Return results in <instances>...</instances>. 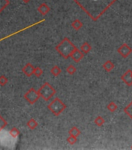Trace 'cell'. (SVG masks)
I'll list each match as a JSON object with an SVG mask.
<instances>
[{
    "mask_svg": "<svg viewBox=\"0 0 132 150\" xmlns=\"http://www.w3.org/2000/svg\"><path fill=\"white\" fill-rule=\"evenodd\" d=\"M91 45L89 44L88 42H85V43H83V45H82V46L80 48V50L83 53H88L91 51Z\"/></svg>",
    "mask_w": 132,
    "mask_h": 150,
    "instance_id": "cell-11",
    "label": "cell"
},
{
    "mask_svg": "<svg viewBox=\"0 0 132 150\" xmlns=\"http://www.w3.org/2000/svg\"><path fill=\"white\" fill-rule=\"evenodd\" d=\"M50 9H51L50 7L47 6L46 3H43V4H41V6H39V8H38L39 12L41 13V14H43V15L47 14V13L50 11Z\"/></svg>",
    "mask_w": 132,
    "mask_h": 150,
    "instance_id": "cell-9",
    "label": "cell"
},
{
    "mask_svg": "<svg viewBox=\"0 0 132 150\" xmlns=\"http://www.w3.org/2000/svg\"><path fill=\"white\" fill-rule=\"evenodd\" d=\"M72 27H73L75 30L79 31V30L83 26V24H82L81 21H79V19H76V20H74V21L72 22Z\"/></svg>",
    "mask_w": 132,
    "mask_h": 150,
    "instance_id": "cell-10",
    "label": "cell"
},
{
    "mask_svg": "<svg viewBox=\"0 0 132 150\" xmlns=\"http://www.w3.org/2000/svg\"><path fill=\"white\" fill-rule=\"evenodd\" d=\"M41 95L45 100H49L55 94L56 91L54 89L52 86H51L48 83H46L42 88H41Z\"/></svg>",
    "mask_w": 132,
    "mask_h": 150,
    "instance_id": "cell-4",
    "label": "cell"
},
{
    "mask_svg": "<svg viewBox=\"0 0 132 150\" xmlns=\"http://www.w3.org/2000/svg\"><path fill=\"white\" fill-rule=\"evenodd\" d=\"M121 79L123 82L126 84L127 85L131 86L132 85V71L131 70H128L126 71L123 76L121 77Z\"/></svg>",
    "mask_w": 132,
    "mask_h": 150,
    "instance_id": "cell-6",
    "label": "cell"
},
{
    "mask_svg": "<svg viewBox=\"0 0 132 150\" xmlns=\"http://www.w3.org/2000/svg\"><path fill=\"white\" fill-rule=\"evenodd\" d=\"M68 133H69V135L74 136V137H76V138H77V137L81 134L80 131H79V129L77 127H73L68 131Z\"/></svg>",
    "mask_w": 132,
    "mask_h": 150,
    "instance_id": "cell-12",
    "label": "cell"
},
{
    "mask_svg": "<svg viewBox=\"0 0 132 150\" xmlns=\"http://www.w3.org/2000/svg\"><path fill=\"white\" fill-rule=\"evenodd\" d=\"M107 109H108L110 112H114V111H116L117 109H118V106H117V104H116L114 102H110V103L108 104V106H107Z\"/></svg>",
    "mask_w": 132,
    "mask_h": 150,
    "instance_id": "cell-16",
    "label": "cell"
},
{
    "mask_svg": "<svg viewBox=\"0 0 132 150\" xmlns=\"http://www.w3.org/2000/svg\"><path fill=\"white\" fill-rule=\"evenodd\" d=\"M118 52L123 58H127L132 53V49L127 44H123L118 49Z\"/></svg>",
    "mask_w": 132,
    "mask_h": 150,
    "instance_id": "cell-5",
    "label": "cell"
},
{
    "mask_svg": "<svg viewBox=\"0 0 132 150\" xmlns=\"http://www.w3.org/2000/svg\"><path fill=\"white\" fill-rule=\"evenodd\" d=\"M131 149H132V146H131Z\"/></svg>",
    "mask_w": 132,
    "mask_h": 150,
    "instance_id": "cell-20",
    "label": "cell"
},
{
    "mask_svg": "<svg viewBox=\"0 0 132 150\" xmlns=\"http://www.w3.org/2000/svg\"><path fill=\"white\" fill-rule=\"evenodd\" d=\"M94 123L97 124L98 127H101V126H103V124H104V123H105V121H104V119H103L102 117L99 116V117H97L96 118V120L94 121Z\"/></svg>",
    "mask_w": 132,
    "mask_h": 150,
    "instance_id": "cell-15",
    "label": "cell"
},
{
    "mask_svg": "<svg viewBox=\"0 0 132 150\" xmlns=\"http://www.w3.org/2000/svg\"><path fill=\"white\" fill-rule=\"evenodd\" d=\"M77 139L76 137H74V136H69L68 138H67V141L69 143L70 145H74L76 142Z\"/></svg>",
    "mask_w": 132,
    "mask_h": 150,
    "instance_id": "cell-18",
    "label": "cell"
},
{
    "mask_svg": "<svg viewBox=\"0 0 132 150\" xmlns=\"http://www.w3.org/2000/svg\"><path fill=\"white\" fill-rule=\"evenodd\" d=\"M24 2H25V3H28V2H30V0H23Z\"/></svg>",
    "mask_w": 132,
    "mask_h": 150,
    "instance_id": "cell-19",
    "label": "cell"
},
{
    "mask_svg": "<svg viewBox=\"0 0 132 150\" xmlns=\"http://www.w3.org/2000/svg\"><path fill=\"white\" fill-rule=\"evenodd\" d=\"M67 72L71 75H73L76 72V68L73 65H69L67 67Z\"/></svg>",
    "mask_w": 132,
    "mask_h": 150,
    "instance_id": "cell-17",
    "label": "cell"
},
{
    "mask_svg": "<svg viewBox=\"0 0 132 150\" xmlns=\"http://www.w3.org/2000/svg\"><path fill=\"white\" fill-rule=\"evenodd\" d=\"M123 110H124V112L126 113L132 119V101L124 108Z\"/></svg>",
    "mask_w": 132,
    "mask_h": 150,
    "instance_id": "cell-13",
    "label": "cell"
},
{
    "mask_svg": "<svg viewBox=\"0 0 132 150\" xmlns=\"http://www.w3.org/2000/svg\"><path fill=\"white\" fill-rule=\"evenodd\" d=\"M48 107H49V109L55 116L60 115L66 109V106H65V103H63L62 100L59 99L58 98H55L52 103L48 106Z\"/></svg>",
    "mask_w": 132,
    "mask_h": 150,
    "instance_id": "cell-3",
    "label": "cell"
},
{
    "mask_svg": "<svg viewBox=\"0 0 132 150\" xmlns=\"http://www.w3.org/2000/svg\"><path fill=\"white\" fill-rule=\"evenodd\" d=\"M103 67L106 72H110V71L114 69V63L112 62V61H110V60H107L106 62H105L103 63Z\"/></svg>",
    "mask_w": 132,
    "mask_h": 150,
    "instance_id": "cell-8",
    "label": "cell"
},
{
    "mask_svg": "<svg viewBox=\"0 0 132 150\" xmlns=\"http://www.w3.org/2000/svg\"><path fill=\"white\" fill-rule=\"evenodd\" d=\"M55 49L60 53V55L63 56V58L68 59V57H71L72 53H73V51L76 49V47L68 38H65L58 46H56Z\"/></svg>",
    "mask_w": 132,
    "mask_h": 150,
    "instance_id": "cell-2",
    "label": "cell"
},
{
    "mask_svg": "<svg viewBox=\"0 0 132 150\" xmlns=\"http://www.w3.org/2000/svg\"><path fill=\"white\" fill-rule=\"evenodd\" d=\"M51 74H52L53 75L58 77L59 74L62 73V70H61V68L59 67L58 66H55V67L51 69Z\"/></svg>",
    "mask_w": 132,
    "mask_h": 150,
    "instance_id": "cell-14",
    "label": "cell"
},
{
    "mask_svg": "<svg viewBox=\"0 0 132 150\" xmlns=\"http://www.w3.org/2000/svg\"><path fill=\"white\" fill-rule=\"evenodd\" d=\"M71 57L72 58V59H73L76 63H79L80 62V60L84 57V54H83V53H82L81 50L78 49L76 48V49L73 51V53H72Z\"/></svg>",
    "mask_w": 132,
    "mask_h": 150,
    "instance_id": "cell-7",
    "label": "cell"
},
{
    "mask_svg": "<svg viewBox=\"0 0 132 150\" xmlns=\"http://www.w3.org/2000/svg\"><path fill=\"white\" fill-rule=\"evenodd\" d=\"M91 18L97 21L118 0H73Z\"/></svg>",
    "mask_w": 132,
    "mask_h": 150,
    "instance_id": "cell-1",
    "label": "cell"
}]
</instances>
